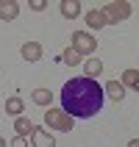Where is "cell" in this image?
<instances>
[{
  "label": "cell",
  "mask_w": 139,
  "mask_h": 147,
  "mask_svg": "<svg viewBox=\"0 0 139 147\" xmlns=\"http://www.w3.org/2000/svg\"><path fill=\"white\" fill-rule=\"evenodd\" d=\"M134 89H136V92H139V78H136V83H134Z\"/></svg>",
  "instance_id": "21"
},
{
  "label": "cell",
  "mask_w": 139,
  "mask_h": 147,
  "mask_svg": "<svg viewBox=\"0 0 139 147\" xmlns=\"http://www.w3.org/2000/svg\"><path fill=\"white\" fill-rule=\"evenodd\" d=\"M22 111H25L22 97H17V94H14V97H8V100H6V114H11V117L17 119V117H22Z\"/></svg>",
  "instance_id": "14"
},
{
  "label": "cell",
  "mask_w": 139,
  "mask_h": 147,
  "mask_svg": "<svg viewBox=\"0 0 139 147\" xmlns=\"http://www.w3.org/2000/svg\"><path fill=\"white\" fill-rule=\"evenodd\" d=\"M103 100H106V92L98 81L92 78H70L61 89V108L73 119H89L103 108Z\"/></svg>",
  "instance_id": "1"
},
{
  "label": "cell",
  "mask_w": 139,
  "mask_h": 147,
  "mask_svg": "<svg viewBox=\"0 0 139 147\" xmlns=\"http://www.w3.org/2000/svg\"><path fill=\"white\" fill-rule=\"evenodd\" d=\"M136 78H139V72L128 67V69L123 72V86H131V89H134V83H136Z\"/></svg>",
  "instance_id": "16"
},
{
  "label": "cell",
  "mask_w": 139,
  "mask_h": 147,
  "mask_svg": "<svg viewBox=\"0 0 139 147\" xmlns=\"http://www.w3.org/2000/svg\"><path fill=\"white\" fill-rule=\"evenodd\" d=\"M17 17H20V3L17 0H0V20L11 22Z\"/></svg>",
  "instance_id": "9"
},
{
  "label": "cell",
  "mask_w": 139,
  "mask_h": 147,
  "mask_svg": "<svg viewBox=\"0 0 139 147\" xmlns=\"http://www.w3.org/2000/svg\"><path fill=\"white\" fill-rule=\"evenodd\" d=\"M103 72V61L100 58H89L86 64H83V78H92V81H98V75Z\"/></svg>",
  "instance_id": "13"
},
{
  "label": "cell",
  "mask_w": 139,
  "mask_h": 147,
  "mask_svg": "<svg viewBox=\"0 0 139 147\" xmlns=\"http://www.w3.org/2000/svg\"><path fill=\"white\" fill-rule=\"evenodd\" d=\"M73 117L67 114L64 108H53L50 106L47 111H45V125H47L50 131H58V133H67V131H73Z\"/></svg>",
  "instance_id": "2"
},
{
  "label": "cell",
  "mask_w": 139,
  "mask_h": 147,
  "mask_svg": "<svg viewBox=\"0 0 139 147\" xmlns=\"http://www.w3.org/2000/svg\"><path fill=\"white\" fill-rule=\"evenodd\" d=\"M70 47L78 53V56H92L98 50V39L92 36L89 31H73V45Z\"/></svg>",
  "instance_id": "4"
},
{
  "label": "cell",
  "mask_w": 139,
  "mask_h": 147,
  "mask_svg": "<svg viewBox=\"0 0 139 147\" xmlns=\"http://www.w3.org/2000/svg\"><path fill=\"white\" fill-rule=\"evenodd\" d=\"M125 147H139V139H131V142H128Z\"/></svg>",
  "instance_id": "19"
},
{
  "label": "cell",
  "mask_w": 139,
  "mask_h": 147,
  "mask_svg": "<svg viewBox=\"0 0 139 147\" xmlns=\"http://www.w3.org/2000/svg\"><path fill=\"white\" fill-rule=\"evenodd\" d=\"M31 144H33V147H56V136L47 133L45 128H36L33 136H31Z\"/></svg>",
  "instance_id": "8"
},
{
  "label": "cell",
  "mask_w": 139,
  "mask_h": 147,
  "mask_svg": "<svg viewBox=\"0 0 139 147\" xmlns=\"http://www.w3.org/2000/svg\"><path fill=\"white\" fill-rule=\"evenodd\" d=\"M83 20H86V25H89L92 31H100V28H106V25H108L106 14H103L100 8H92V11H86V14H83Z\"/></svg>",
  "instance_id": "6"
},
{
  "label": "cell",
  "mask_w": 139,
  "mask_h": 147,
  "mask_svg": "<svg viewBox=\"0 0 139 147\" xmlns=\"http://www.w3.org/2000/svg\"><path fill=\"white\" fill-rule=\"evenodd\" d=\"M58 11H61L64 20H75V17L81 14V0H61Z\"/></svg>",
  "instance_id": "10"
},
{
  "label": "cell",
  "mask_w": 139,
  "mask_h": 147,
  "mask_svg": "<svg viewBox=\"0 0 139 147\" xmlns=\"http://www.w3.org/2000/svg\"><path fill=\"white\" fill-rule=\"evenodd\" d=\"M100 11L106 14L108 22H125V20L134 14V6L128 3V0H114V3H106Z\"/></svg>",
  "instance_id": "3"
},
{
  "label": "cell",
  "mask_w": 139,
  "mask_h": 147,
  "mask_svg": "<svg viewBox=\"0 0 139 147\" xmlns=\"http://www.w3.org/2000/svg\"><path fill=\"white\" fill-rule=\"evenodd\" d=\"M28 8H31V11H45V8H47V3H45V0H31V3H28Z\"/></svg>",
  "instance_id": "17"
},
{
  "label": "cell",
  "mask_w": 139,
  "mask_h": 147,
  "mask_svg": "<svg viewBox=\"0 0 139 147\" xmlns=\"http://www.w3.org/2000/svg\"><path fill=\"white\" fill-rule=\"evenodd\" d=\"M31 100L36 103V106L50 108V106H53V92H50V89H33L31 92Z\"/></svg>",
  "instance_id": "12"
},
{
  "label": "cell",
  "mask_w": 139,
  "mask_h": 147,
  "mask_svg": "<svg viewBox=\"0 0 139 147\" xmlns=\"http://www.w3.org/2000/svg\"><path fill=\"white\" fill-rule=\"evenodd\" d=\"M61 61H64L67 67H78V64H81V56H78L73 47H64V50H61Z\"/></svg>",
  "instance_id": "15"
},
{
  "label": "cell",
  "mask_w": 139,
  "mask_h": 147,
  "mask_svg": "<svg viewBox=\"0 0 139 147\" xmlns=\"http://www.w3.org/2000/svg\"><path fill=\"white\" fill-rule=\"evenodd\" d=\"M8 147H28V142H25V136H14Z\"/></svg>",
  "instance_id": "18"
},
{
  "label": "cell",
  "mask_w": 139,
  "mask_h": 147,
  "mask_svg": "<svg viewBox=\"0 0 139 147\" xmlns=\"http://www.w3.org/2000/svg\"><path fill=\"white\" fill-rule=\"evenodd\" d=\"M20 56H22L25 61H39V58L45 56V47H42L39 42H25L22 47H20Z\"/></svg>",
  "instance_id": "5"
},
{
  "label": "cell",
  "mask_w": 139,
  "mask_h": 147,
  "mask_svg": "<svg viewBox=\"0 0 139 147\" xmlns=\"http://www.w3.org/2000/svg\"><path fill=\"white\" fill-rule=\"evenodd\" d=\"M0 147H6V139H3V136H0Z\"/></svg>",
  "instance_id": "20"
},
{
  "label": "cell",
  "mask_w": 139,
  "mask_h": 147,
  "mask_svg": "<svg viewBox=\"0 0 139 147\" xmlns=\"http://www.w3.org/2000/svg\"><path fill=\"white\" fill-rule=\"evenodd\" d=\"M103 92H106L114 103H123V100H125V86H123V81H106V83H103Z\"/></svg>",
  "instance_id": "7"
},
{
  "label": "cell",
  "mask_w": 139,
  "mask_h": 147,
  "mask_svg": "<svg viewBox=\"0 0 139 147\" xmlns=\"http://www.w3.org/2000/svg\"><path fill=\"white\" fill-rule=\"evenodd\" d=\"M14 131H17V136H33L36 125H33L28 117H17L14 119Z\"/></svg>",
  "instance_id": "11"
}]
</instances>
